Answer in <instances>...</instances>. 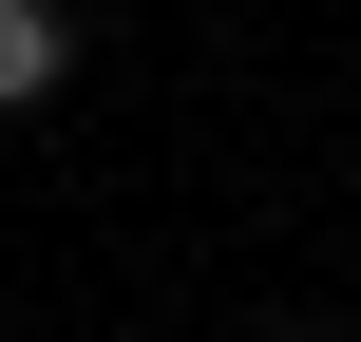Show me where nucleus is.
<instances>
[{"instance_id":"obj_1","label":"nucleus","mask_w":361,"mask_h":342,"mask_svg":"<svg viewBox=\"0 0 361 342\" xmlns=\"http://www.w3.org/2000/svg\"><path fill=\"white\" fill-rule=\"evenodd\" d=\"M76 76V0H0V114H38Z\"/></svg>"},{"instance_id":"obj_2","label":"nucleus","mask_w":361,"mask_h":342,"mask_svg":"<svg viewBox=\"0 0 361 342\" xmlns=\"http://www.w3.org/2000/svg\"><path fill=\"white\" fill-rule=\"evenodd\" d=\"M267 342H343V324H267Z\"/></svg>"}]
</instances>
